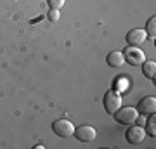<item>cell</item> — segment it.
Wrapping results in <instances>:
<instances>
[{
    "label": "cell",
    "instance_id": "cell-6",
    "mask_svg": "<svg viewBox=\"0 0 156 149\" xmlns=\"http://www.w3.org/2000/svg\"><path fill=\"white\" fill-rule=\"evenodd\" d=\"M125 137H127V140L130 144H140L146 139V130L140 127V125H134V123H132V125L128 127Z\"/></svg>",
    "mask_w": 156,
    "mask_h": 149
},
{
    "label": "cell",
    "instance_id": "cell-11",
    "mask_svg": "<svg viewBox=\"0 0 156 149\" xmlns=\"http://www.w3.org/2000/svg\"><path fill=\"white\" fill-rule=\"evenodd\" d=\"M146 35L149 37V38H153L154 40V37H156V17L153 16V17H149L147 19V24H146Z\"/></svg>",
    "mask_w": 156,
    "mask_h": 149
},
{
    "label": "cell",
    "instance_id": "cell-8",
    "mask_svg": "<svg viewBox=\"0 0 156 149\" xmlns=\"http://www.w3.org/2000/svg\"><path fill=\"white\" fill-rule=\"evenodd\" d=\"M140 115H153L156 113V97L154 95H147L139 101V108H137Z\"/></svg>",
    "mask_w": 156,
    "mask_h": 149
},
{
    "label": "cell",
    "instance_id": "cell-5",
    "mask_svg": "<svg viewBox=\"0 0 156 149\" xmlns=\"http://www.w3.org/2000/svg\"><path fill=\"white\" fill-rule=\"evenodd\" d=\"M73 135H75L80 142H92V140H95V137H97V132H95V128L90 127V125H80L78 128H75V133H73Z\"/></svg>",
    "mask_w": 156,
    "mask_h": 149
},
{
    "label": "cell",
    "instance_id": "cell-1",
    "mask_svg": "<svg viewBox=\"0 0 156 149\" xmlns=\"http://www.w3.org/2000/svg\"><path fill=\"white\" fill-rule=\"evenodd\" d=\"M115 115V120L122 125H132V123H137V118H139V111L135 108H130V106H125V108H120L118 111L113 113Z\"/></svg>",
    "mask_w": 156,
    "mask_h": 149
},
{
    "label": "cell",
    "instance_id": "cell-12",
    "mask_svg": "<svg viewBox=\"0 0 156 149\" xmlns=\"http://www.w3.org/2000/svg\"><path fill=\"white\" fill-rule=\"evenodd\" d=\"M146 133H149L151 137H156V115L154 113L149 116V120L146 123Z\"/></svg>",
    "mask_w": 156,
    "mask_h": 149
},
{
    "label": "cell",
    "instance_id": "cell-3",
    "mask_svg": "<svg viewBox=\"0 0 156 149\" xmlns=\"http://www.w3.org/2000/svg\"><path fill=\"white\" fill-rule=\"evenodd\" d=\"M123 57H125V62L132 64V66H139V64H142L146 61L144 50H140L135 45H128L127 49L123 50Z\"/></svg>",
    "mask_w": 156,
    "mask_h": 149
},
{
    "label": "cell",
    "instance_id": "cell-7",
    "mask_svg": "<svg viewBox=\"0 0 156 149\" xmlns=\"http://www.w3.org/2000/svg\"><path fill=\"white\" fill-rule=\"evenodd\" d=\"M147 40V35H146L144 30H140V28H134V30H130L127 33V44L128 45H135V47H139L142 45Z\"/></svg>",
    "mask_w": 156,
    "mask_h": 149
},
{
    "label": "cell",
    "instance_id": "cell-4",
    "mask_svg": "<svg viewBox=\"0 0 156 149\" xmlns=\"http://www.w3.org/2000/svg\"><path fill=\"white\" fill-rule=\"evenodd\" d=\"M52 132L56 133L57 137L68 139L75 133V125L69 120H64V118L62 120H56V122L52 123Z\"/></svg>",
    "mask_w": 156,
    "mask_h": 149
},
{
    "label": "cell",
    "instance_id": "cell-10",
    "mask_svg": "<svg viewBox=\"0 0 156 149\" xmlns=\"http://www.w3.org/2000/svg\"><path fill=\"white\" fill-rule=\"evenodd\" d=\"M142 75H144L147 80H153V82H154V76H156V62L154 61H144V62H142Z\"/></svg>",
    "mask_w": 156,
    "mask_h": 149
},
{
    "label": "cell",
    "instance_id": "cell-13",
    "mask_svg": "<svg viewBox=\"0 0 156 149\" xmlns=\"http://www.w3.org/2000/svg\"><path fill=\"white\" fill-rule=\"evenodd\" d=\"M128 87H130L128 78H125V76L116 78V85H115V90H116V92H120V94H122L123 90H128Z\"/></svg>",
    "mask_w": 156,
    "mask_h": 149
},
{
    "label": "cell",
    "instance_id": "cell-2",
    "mask_svg": "<svg viewBox=\"0 0 156 149\" xmlns=\"http://www.w3.org/2000/svg\"><path fill=\"white\" fill-rule=\"evenodd\" d=\"M102 104H104V109H106V113L113 115L115 111H118L120 108H122V94H120V92H116L115 88L108 90L106 94H104Z\"/></svg>",
    "mask_w": 156,
    "mask_h": 149
},
{
    "label": "cell",
    "instance_id": "cell-9",
    "mask_svg": "<svg viewBox=\"0 0 156 149\" xmlns=\"http://www.w3.org/2000/svg\"><path fill=\"white\" fill-rule=\"evenodd\" d=\"M106 62H108V66H111V68H122L123 64H125L123 52H120V50L109 52V54H108V57H106Z\"/></svg>",
    "mask_w": 156,
    "mask_h": 149
},
{
    "label": "cell",
    "instance_id": "cell-15",
    "mask_svg": "<svg viewBox=\"0 0 156 149\" xmlns=\"http://www.w3.org/2000/svg\"><path fill=\"white\" fill-rule=\"evenodd\" d=\"M47 17H49V21L56 23L57 19H59V11H57V9H50V11L47 12Z\"/></svg>",
    "mask_w": 156,
    "mask_h": 149
},
{
    "label": "cell",
    "instance_id": "cell-14",
    "mask_svg": "<svg viewBox=\"0 0 156 149\" xmlns=\"http://www.w3.org/2000/svg\"><path fill=\"white\" fill-rule=\"evenodd\" d=\"M47 4H49L50 9H57V11H59V9L66 4V0H47Z\"/></svg>",
    "mask_w": 156,
    "mask_h": 149
}]
</instances>
